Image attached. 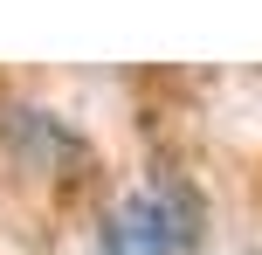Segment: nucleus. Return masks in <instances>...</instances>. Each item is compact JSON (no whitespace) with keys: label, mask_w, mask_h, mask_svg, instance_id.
<instances>
[{"label":"nucleus","mask_w":262,"mask_h":255,"mask_svg":"<svg viewBox=\"0 0 262 255\" xmlns=\"http://www.w3.org/2000/svg\"><path fill=\"white\" fill-rule=\"evenodd\" d=\"M207 242V193L180 173H152L124 187L97 221L104 255H193Z\"/></svg>","instance_id":"nucleus-1"},{"label":"nucleus","mask_w":262,"mask_h":255,"mask_svg":"<svg viewBox=\"0 0 262 255\" xmlns=\"http://www.w3.org/2000/svg\"><path fill=\"white\" fill-rule=\"evenodd\" d=\"M0 131L14 138V152H21L28 166L49 159V152H55V159H76V152H83L76 131H69L55 110H41V104H7V110H0Z\"/></svg>","instance_id":"nucleus-2"}]
</instances>
